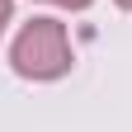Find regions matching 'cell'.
<instances>
[{
  "instance_id": "4",
  "label": "cell",
  "mask_w": 132,
  "mask_h": 132,
  "mask_svg": "<svg viewBox=\"0 0 132 132\" xmlns=\"http://www.w3.org/2000/svg\"><path fill=\"white\" fill-rule=\"evenodd\" d=\"M118 5H123V10H132V0H118Z\"/></svg>"
},
{
  "instance_id": "2",
  "label": "cell",
  "mask_w": 132,
  "mask_h": 132,
  "mask_svg": "<svg viewBox=\"0 0 132 132\" xmlns=\"http://www.w3.org/2000/svg\"><path fill=\"white\" fill-rule=\"evenodd\" d=\"M10 14H14V0H0V33H5V24H10Z\"/></svg>"
},
{
  "instance_id": "1",
  "label": "cell",
  "mask_w": 132,
  "mask_h": 132,
  "mask_svg": "<svg viewBox=\"0 0 132 132\" xmlns=\"http://www.w3.org/2000/svg\"><path fill=\"white\" fill-rule=\"evenodd\" d=\"M10 66L24 80H57L71 71V38L61 19H28L10 47Z\"/></svg>"
},
{
  "instance_id": "3",
  "label": "cell",
  "mask_w": 132,
  "mask_h": 132,
  "mask_svg": "<svg viewBox=\"0 0 132 132\" xmlns=\"http://www.w3.org/2000/svg\"><path fill=\"white\" fill-rule=\"evenodd\" d=\"M47 5H66V10H85L90 0H47Z\"/></svg>"
}]
</instances>
